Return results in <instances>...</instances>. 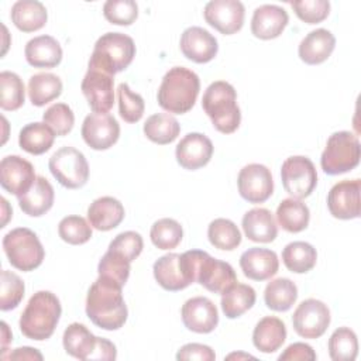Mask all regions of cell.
Here are the masks:
<instances>
[{"mask_svg":"<svg viewBox=\"0 0 361 361\" xmlns=\"http://www.w3.org/2000/svg\"><path fill=\"white\" fill-rule=\"evenodd\" d=\"M121 289L118 282L100 275L92 283L86 298V314L93 324L110 331L124 326L128 310Z\"/></svg>","mask_w":361,"mask_h":361,"instance_id":"6da1fadb","label":"cell"},{"mask_svg":"<svg viewBox=\"0 0 361 361\" xmlns=\"http://www.w3.org/2000/svg\"><path fill=\"white\" fill-rule=\"evenodd\" d=\"M200 90L199 76L183 66L171 68L157 93L158 104L168 113L185 114L195 106Z\"/></svg>","mask_w":361,"mask_h":361,"instance_id":"7a4b0ae2","label":"cell"},{"mask_svg":"<svg viewBox=\"0 0 361 361\" xmlns=\"http://www.w3.org/2000/svg\"><path fill=\"white\" fill-rule=\"evenodd\" d=\"M61 302L49 290L35 292L20 317L21 333L31 340L42 341L49 338L61 319Z\"/></svg>","mask_w":361,"mask_h":361,"instance_id":"3957f363","label":"cell"},{"mask_svg":"<svg viewBox=\"0 0 361 361\" xmlns=\"http://www.w3.org/2000/svg\"><path fill=\"white\" fill-rule=\"evenodd\" d=\"M202 107L217 131L231 134L240 127L241 111L237 104V92L228 82L210 83L203 93Z\"/></svg>","mask_w":361,"mask_h":361,"instance_id":"277c9868","label":"cell"},{"mask_svg":"<svg viewBox=\"0 0 361 361\" xmlns=\"http://www.w3.org/2000/svg\"><path fill=\"white\" fill-rule=\"evenodd\" d=\"M135 44L131 37L123 32H106L94 44L87 68H96L116 75L133 62Z\"/></svg>","mask_w":361,"mask_h":361,"instance_id":"5b68a950","label":"cell"},{"mask_svg":"<svg viewBox=\"0 0 361 361\" xmlns=\"http://www.w3.org/2000/svg\"><path fill=\"white\" fill-rule=\"evenodd\" d=\"M3 250L11 267L23 272L38 268L45 257L39 238L27 227H17L8 231L3 238Z\"/></svg>","mask_w":361,"mask_h":361,"instance_id":"8992f818","label":"cell"},{"mask_svg":"<svg viewBox=\"0 0 361 361\" xmlns=\"http://www.w3.org/2000/svg\"><path fill=\"white\" fill-rule=\"evenodd\" d=\"M361 147L358 137L350 131L331 134L320 157V165L327 175H340L360 164Z\"/></svg>","mask_w":361,"mask_h":361,"instance_id":"52a82bcc","label":"cell"},{"mask_svg":"<svg viewBox=\"0 0 361 361\" xmlns=\"http://www.w3.org/2000/svg\"><path fill=\"white\" fill-rule=\"evenodd\" d=\"M52 176L66 189H79L89 179V164L85 155L73 147H62L48 162Z\"/></svg>","mask_w":361,"mask_h":361,"instance_id":"ba28073f","label":"cell"},{"mask_svg":"<svg viewBox=\"0 0 361 361\" xmlns=\"http://www.w3.org/2000/svg\"><path fill=\"white\" fill-rule=\"evenodd\" d=\"M283 189L293 199H305L312 195L317 185V172L313 162L303 155L289 157L281 166Z\"/></svg>","mask_w":361,"mask_h":361,"instance_id":"9c48e42d","label":"cell"},{"mask_svg":"<svg viewBox=\"0 0 361 361\" xmlns=\"http://www.w3.org/2000/svg\"><path fill=\"white\" fill-rule=\"evenodd\" d=\"M292 324L300 337L319 338L330 324V310L322 300L306 299L293 312Z\"/></svg>","mask_w":361,"mask_h":361,"instance_id":"30bf717a","label":"cell"},{"mask_svg":"<svg viewBox=\"0 0 361 361\" xmlns=\"http://www.w3.org/2000/svg\"><path fill=\"white\" fill-rule=\"evenodd\" d=\"M82 93L87 104L94 113H109L114 104V78L113 75L87 68V72L80 85Z\"/></svg>","mask_w":361,"mask_h":361,"instance_id":"8fae6325","label":"cell"},{"mask_svg":"<svg viewBox=\"0 0 361 361\" xmlns=\"http://www.w3.org/2000/svg\"><path fill=\"white\" fill-rule=\"evenodd\" d=\"M240 196L250 203H264L274 193L271 171L262 164L245 165L237 178Z\"/></svg>","mask_w":361,"mask_h":361,"instance_id":"7c38bea8","label":"cell"},{"mask_svg":"<svg viewBox=\"0 0 361 361\" xmlns=\"http://www.w3.org/2000/svg\"><path fill=\"white\" fill-rule=\"evenodd\" d=\"M83 141L96 151L109 149L120 137V124L107 113H90L82 124Z\"/></svg>","mask_w":361,"mask_h":361,"instance_id":"4fadbf2b","label":"cell"},{"mask_svg":"<svg viewBox=\"0 0 361 361\" xmlns=\"http://www.w3.org/2000/svg\"><path fill=\"white\" fill-rule=\"evenodd\" d=\"M204 20L224 35L235 34L243 28L245 10L238 0H212L204 6Z\"/></svg>","mask_w":361,"mask_h":361,"instance_id":"5bb4252c","label":"cell"},{"mask_svg":"<svg viewBox=\"0 0 361 361\" xmlns=\"http://www.w3.org/2000/svg\"><path fill=\"white\" fill-rule=\"evenodd\" d=\"M37 176L32 164L18 155H7L0 162V185L17 197L27 193Z\"/></svg>","mask_w":361,"mask_h":361,"instance_id":"9a60e30c","label":"cell"},{"mask_svg":"<svg viewBox=\"0 0 361 361\" xmlns=\"http://www.w3.org/2000/svg\"><path fill=\"white\" fill-rule=\"evenodd\" d=\"M361 180H341L336 183L327 195V207L333 217L340 220H351L360 217Z\"/></svg>","mask_w":361,"mask_h":361,"instance_id":"2e32d148","label":"cell"},{"mask_svg":"<svg viewBox=\"0 0 361 361\" xmlns=\"http://www.w3.org/2000/svg\"><path fill=\"white\" fill-rule=\"evenodd\" d=\"M180 316L185 327L199 334L212 333L219 324L217 307L204 296L188 299L180 309Z\"/></svg>","mask_w":361,"mask_h":361,"instance_id":"e0dca14e","label":"cell"},{"mask_svg":"<svg viewBox=\"0 0 361 361\" xmlns=\"http://www.w3.org/2000/svg\"><path fill=\"white\" fill-rule=\"evenodd\" d=\"M196 282L213 293H223L237 282V275L233 267L221 259H216L203 251L199 261Z\"/></svg>","mask_w":361,"mask_h":361,"instance_id":"ac0fdd59","label":"cell"},{"mask_svg":"<svg viewBox=\"0 0 361 361\" xmlns=\"http://www.w3.org/2000/svg\"><path fill=\"white\" fill-rule=\"evenodd\" d=\"M213 155V144L209 137L200 133L186 134L176 145L175 157L178 164L188 169L196 171L209 164Z\"/></svg>","mask_w":361,"mask_h":361,"instance_id":"d6986e66","label":"cell"},{"mask_svg":"<svg viewBox=\"0 0 361 361\" xmlns=\"http://www.w3.org/2000/svg\"><path fill=\"white\" fill-rule=\"evenodd\" d=\"M182 54L196 63L210 62L219 51L217 39L202 27H189L180 35Z\"/></svg>","mask_w":361,"mask_h":361,"instance_id":"ffe728a7","label":"cell"},{"mask_svg":"<svg viewBox=\"0 0 361 361\" xmlns=\"http://www.w3.org/2000/svg\"><path fill=\"white\" fill-rule=\"evenodd\" d=\"M289 16L285 8L276 4H262L254 10L251 32L259 39L278 38L288 25Z\"/></svg>","mask_w":361,"mask_h":361,"instance_id":"44dd1931","label":"cell"},{"mask_svg":"<svg viewBox=\"0 0 361 361\" xmlns=\"http://www.w3.org/2000/svg\"><path fill=\"white\" fill-rule=\"evenodd\" d=\"M240 267L248 279L267 281L278 272L279 261L275 251L252 247L241 254Z\"/></svg>","mask_w":361,"mask_h":361,"instance_id":"7402d4cb","label":"cell"},{"mask_svg":"<svg viewBox=\"0 0 361 361\" xmlns=\"http://www.w3.org/2000/svg\"><path fill=\"white\" fill-rule=\"evenodd\" d=\"M336 47L334 35L326 28L310 31L299 44V58L307 65H319L324 62Z\"/></svg>","mask_w":361,"mask_h":361,"instance_id":"603a6c76","label":"cell"},{"mask_svg":"<svg viewBox=\"0 0 361 361\" xmlns=\"http://www.w3.org/2000/svg\"><path fill=\"white\" fill-rule=\"evenodd\" d=\"M124 207L120 200L111 196H102L93 200L87 209L90 226L99 231L116 228L124 219Z\"/></svg>","mask_w":361,"mask_h":361,"instance_id":"cb8c5ba5","label":"cell"},{"mask_svg":"<svg viewBox=\"0 0 361 361\" xmlns=\"http://www.w3.org/2000/svg\"><path fill=\"white\" fill-rule=\"evenodd\" d=\"M244 234L254 243H271L278 235V226L274 214L264 207H254L243 216Z\"/></svg>","mask_w":361,"mask_h":361,"instance_id":"d4e9b609","label":"cell"},{"mask_svg":"<svg viewBox=\"0 0 361 361\" xmlns=\"http://www.w3.org/2000/svg\"><path fill=\"white\" fill-rule=\"evenodd\" d=\"M27 62L34 68H55L62 61V48L51 35L31 38L24 49Z\"/></svg>","mask_w":361,"mask_h":361,"instance_id":"484cf974","label":"cell"},{"mask_svg":"<svg viewBox=\"0 0 361 361\" xmlns=\"http://www.w3.org/2000/svg\"><path fill=\"white\" fill-rule=\"evenodd\" d=\"M286 340L285 323L275 316L262 317L254 327L252 343L257 350L265 354L275 353Z\"/></svg>","mask_w":361,"mask_h":361,"instance_id":"4316f807","label":"cell"},{"mask_svg":"<svg viewBox=\"0 0 361 361\" xmlns=\"http://www.w3.org/2000/svg\"><path fill=\"white\" fill-rule=\"evenodd\" d=\"M152 271L155 281L165 290L176 292L189 286L180 267V254L169 252L162 255L154 262Z\"/></svg>","mask_w":361,"mask_h":361,"instance_id":"83f0119b","label":"cell"},{"mask_svg":"<svg viewBox=\"0 0 361 361\" xmlns=\"http://www.w3.org/2000/svg\"><path fill=\"white\" fill-rule=\"evenodd\" d=\"M54 199V188L48 179L44 176H37L31 189L18 197V206L25 214L31 217H39L52 207Z\"/></svg>","mask_w":361,"mask_h":361,"instance_id":"f1b7e54d","label":"cell"},{"mask_svg":"<svg viewBox=\"0 0 361 361\" xmlns=\"http://www.w3.org/2000/svg\"><path fill=\"white\" fill-rule=\"evenodd\" d=\"M10 17L13 24L23 32H34L41 30L47 20L48 13L45 6L37 0H18L13 4Z\"/></svg>","mask_w":361,"mask_h":361,"instance_id":"f546056e","label":"cell"},{"mask_svg":"<svg viewBox=\"0 0 361 361\" xmlns=\"http://www.w3.org/2000/svg\"><path fill=\"white\" fill-rule=\"evenodd\" d=\"M66 354L78 360H92L97 345V337L82 323L69 324L62 337Z\"/></svg>","mask_w":361,"mask_h":361,"instance_id":"4dcf8cb0","label":"cell"},{"mask_svg":"<svg viewBox=\"0 0 361 361\" xmlns=\"http://www.w3.org/2000/svg\"><path fill=\"white\" fill-rule=\"evenodd\" d=\"M257 299L252 286L245 283H233L221 293V310L228 319H237L250 310Z\"/></svg>","mask_w":361,"mask_h":361,"instance_id":"1f68e13d","label":"cell"},{"mask_svg":"<svg viewBox=\"0 0 361 361\" xmlns=\"http://www.w3.org/2000/svg\"><path fill=\"white\" fill-rule=\"evenodd\" d=\"M55 140L54 130L45 123H30L24 126L18 135L21 149L32 155H41L51 149Z\"/></svg>","mask_w":361,"mask_h":361,"instance_id":"d6a6232c","label":"cell"},{"mask_svg":"<svg viewBox=\"0 0 361 361\" xmlns=\"http://www.w3.org/2000/svg\"><path fill=\"white\" fill-rule=\"evenodd\" d=\"M276 221L288 233H300L309 226V207L299 199H283L276 209Z\"/></svg>","mask_w":361,"mask_h":361,"instance_id":"836d02e7","label":"cell"},{"mask_svg":"<svg viewBox=\"0 0 361 361\" xmlns=\"http://www.w3.org/2000/svg\"><path fill=\"white\" fill-rule=\"evenodd\" d=\"M62 93V80L49 72H39L28 80V97L30 102L37 106H45L55 100Z\"/></svg>","mask_w":361,"mask_h":361,"instance_id":"e575fe53","label":"cell"},{"mask_svg":"<svg viewBox=\"0 0 361 361\" xmlns=\"http://www.w3.org/2000/svg\"><path fill=\"white\" fill-rule=\"evenodd\" d=\"M298 299V286L288 278H276L265 286L264 300L274 312L289 310Z\"/></svg>","mask_w":361,"mask_h":361,"instance_id":"d590c367","label":"cell"},{"mask_svg":"<svg viewBox=\"0 0 361 361\" xmlns=\"http://www.w3.org/2000/svg\"><path fill=\"white\" fill-rule=\"evenodd\" d=\"M283 265L295 274H306L316 265V248L306 241H293L285 245L282 251Z\"/></svg>","mask_w":361,"mask_h":361,"instance_id":"8d00e7d4","label":"cell"},{"mask_svg":"<svg viewBox=\"0 0 361 361\" xmlns=\"http://www.w3.org/2000/svg\"><path fill=\"white\" fill-rule=\"evenodd\" d=\"M180 126L178 120L169 113H157L147 118L144 124V134L155 144H171L178 138Z\"/></svg>","mask_w":361,"mask_h":361,"instance_id":"74e56055","label":"cell"},{"mask_svg":"<svg viewBox=\"0 0 361 361\" xmlns=\"http://www.w3.org/2000/svg\"><path fill=\"white\" fill-rule=\"evenodd\" d=\"M207 237L214 248L233 251L241 244V233L228 219H214L207 227Z\"/></svg>","mask_w":361,"mask_h":361,"instance_id":"f35d334b","label":"cell"},{"mask_svg":"<svg viewBox=\"0 0 361 361\" xmlns=\"http://www.w3.org/2000/svg\"><path fill=\"white\" fill-rule=\"evenodd\" d=\"M25 100V89L21 78L10 71L0 73V107L7 111L18 110Z\"/></svg>","mask_w":361,"mask_h":361,"instance_id":"ab89813d","label":"cell"},{"mask_svg":"<svg viewBox=\"0 0 361 361\" xmlns=\"http://www.w3.org/2000/svg\"><path fill=\"white\" fill-rule=\"evenodd\" d=\"M358 354L357 334L348 327H338L329 338V355L333 361H353Z\"/></svg>","mask_w":361,"mask_h":361,"instance_id":"60d3db41","label":"cell"},{"mask_svg":"<svg viewBox=\"0 0 361 361\" xmlns=\"http://www.w3.org/2000/svg\"><path fill=\"white\" fill-rule=\"evenodd\" d=\"M152 244L159 250H172L179 245L183 237V228L179 221L164 217L157 220L149 231Z\"/></svg>","mask_w":361,"mask_h":361,"instance_id":"b9f144b4","label":"cell"},{"mask_svg":"<svg viewBox=\"0 0 361 361\" xmlns=\"http://www.w3.org/2000/svg\"><path fill=\"white\" fill-rule=\"evenodd\" d=\"M25 286L23 279L7 269L0 274V309L3 312L16 309L24 298Z\"/></svg>","mask_w":361,"mask_h":361,"instance_id":"7bdbcfd3","label":"cell"},{"mask_svg":"<svg viewBox=\"0 0 361 361\" xmlns=\"http://www.w3.org/2000/svg\"><path fill=\"white\" fill-rule=\"evenodd\" d=\"M118 113L127 123H137L144 116L145 103L141 94L134 93L127 83H120L117 87Z\"/></svg>","mask_w":361,"mask_h":361,"instance_id":"ee69618b","label":"cell"},{"mask_svg":"<svg viewBox=\"0 0 361 361\" xmlns=\"http://www.w3.org/2000/svg\"><path fill=\"white\" fill-rule=\"evenodd\" d=\"M59 237L72 245H80L90 240L92 226L80 216H66L58 224Z\"/></svg>","mask_w":361,"mask_h":361,"instance_id":"f6af8a7d","label":"cell"},{"mask_svg":"<svg viewBox=\"0 0 361 361\" xmlns=\"http://www.w3.org/2000/svg\"><path fill=\"white\" fill-rule=\"evenodd\" d=\"M130 261L121 257L120 254L107 250L106 254L102 257L97 265V272L100 276L110 278L118 282L121 286L126 285L130 276Z\"/></svg>","mask_w":361,"mask_h":361,"instance_id":"bcb514c9","label":"cell"},{"mask_svg":"<svg viewBox=\"0 0 361 361\" xmlns=\"http://www.w3.org/2000/svg\"><path fill=\"white\" fill-rule=\"evenodd\" d=\"M104 18L116 25H130L138 17V6L134 0H107L103 4Z\"/></svg>","mask_w":361,"mask_h":361,"instance_id":"7dc6e473","label":"cell"},{"mask_svg":"<svg viewBox=\"0 0 361 361\" xmlns=\"http://www.w3.org/2000/svg\"><path fill=\"white\" fill-rule=\"evenodd\" d=\"M42 120L54 130L55 135L63 137L72 131L75 124V114L68 104L55 103L45 110Z\"/></svg>","mask_w":361,"mask_h":361,"instance_id":"c3c4849f","label":"cell"},{"mask_svg":"<svg viewBox=\"0 0 361 361\" xmlns=\"http://www.w3.org/2000/svg\"><path fill=\"white\" fill-rule=\"evenodd\" d=\"M295 14L307 24H317L327 18L330 3L327 0H298L290 1Z\"/></svg>","mask_w":361,"mask_h":361,"instance_id":"681fc988","label":"cell"},{"mask_svg":"<svg viewBox=\"0 0 361 361\" xmlns=\"http://www.w3.org/2000/svg\"><path fill=\"white\" fill-rule=\"evenodd\" d=\"M144 241L140 233L135 231H123L117 234L109 244V250L120 254L130 262H133L142 251Z\"/></svg>","mask_w":361,"mask_h":361,"instance_id":"f907efd6","label":"cell"},{"mask_svg":"<svg viewBox=\"0 0 361 361\" xmlns=\"http://www.w3.org/2000/svg\"><path fill=\"white\" fill-rule=\"evenodd\" d=\"M176 360L186 361V360H199V361H214L216 354L212 347L199 344V343H189L182 345L176 353Z\"/></svg>","mask_w":361,"mask_h":361,"instance_id":"816d5d0a","label":"cell"},{"mask_svg":"<svg viewBox=\"0 0 361 361\" xmlns=\"http://www.w3.org/2000/svg\"><path fill=\"white\" fill-rule=\"evenodd\" d=\"M278 360L279 361H286V360H290V361H296V360L313 361V360H316V353L306 343H293V344H290L285 348V351L278 357Z\"/></svg>","mask_w":361,"mask_h":361,"instance_id":"f5cc1de1","label":"cell"},{"mask_svg":"<svg viewBox=\"0 0 361 361\" xmlns=\"http://www.w3.org/2000/svg\"><path fill=\"white\" fill-rule=\"evenodd\" d=\"M117 350L116 345L107 338L97 337V345L92 355V360H116Z\"/></svg>","mask_w":361,"mask_h":361,"instance_id":"db71d44e","label":"cell"},{"mask_svg":"<svg viewBox=\"0 0 361 361\" xmlns=\"http://www.w3.org/2000/svg\"><path fill=\"white\" fill-rule=\"evenodd\" d=\"M42 354L32 347H18L13 353H10L4 360H38L41 361Z\"/></svg>","mask_w":361,"mask_h":361,"instance_id":"11a10c76","label":"cell"},{"mask_svg":"<svg viewBox=\"0 0 361 361\" xmlns=\"http://www.w3.org/2000/svg\"><path fill=\"white\" fill-rule=\"evenodd\" d=\"M13 336L8 330V326L6 322H1V358L6 357V351H7V344L11 341Z\"/></svg>","mask_w":361,"mask_h":361,"instance_id":"9f6ffc18","label":"cell"},{"mask_svg":"<svg viewBox=\"0 0 361 361\" xmlns=\"http://www.w3.org/2000/svg\"><path fill=\"white\" fill-rule=\"evenodd\" d=\"M1 204H3V221H1V226H0V227H4L6 223H7V220H8V217H10V214H11L13 212H8V213L6 212L8 203H7V200H6L4 197H1Z\"/></svg>","mask_w":361,"mask_h":361,"instance_id":"6f0895ef","label":"cell"},{"mask_svg":"<svg viewBox=\"0 0 361 361\" xmlns=\"http://www.w3.org/2000/svg\"><path fill=\"white\" fill-rule=\"evenodd\" d=\"M226 358H227V360H231V358H254V357L250 355V354H237V353H233V354L227 355Z\"/></svg>","mask_w":361,"mask_h":361,"instance_id":"680465c9","label":"cell"}]
</instances>
